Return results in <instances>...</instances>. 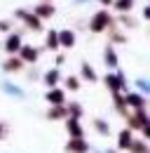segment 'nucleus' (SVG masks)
I'll use <instances>...</instances> for the list:
<instances>
[{
    "label": "nucleus",
    "mask_w": 150,
    "mask_h": 153,
    "mask_svg": "<svg viewBox=\"0 0 150 153\" xmlns=\"http://www.w3.org/2000/svg\"><path fill=\"white\" fill-rule=\"evenodd\" d=\"M112 101H115V108H117V113H122L124 118L129 115L127 106H124V99H122V94H112Z\"/></svg>",
    "instance_id": "b1692460"
},
{
    "label": "nucleus",
    "mask_w": 150,
    "mask_h": 153,
    "mask_svg": "<svg viewBox=\"0 0 150 153\" xmlns=\"http://www.w3.org/2000/svg\"><path fill=\"white\" fill-rule=\"evenodd\" d=\"M80 76H82V80H87V82H99L96 71L92 68V64H87V61H82V66H80Z\"/></svg>",
    "instance_id": "dca6fc26"
},
{
    "label": "nucleus",
    "mask_w": 150,
    "mask_h": 153,
    "mask_svg": "<svg viewBox=\"0 0 150 153\" xmlns=\"http://www.w3.org/2000/svg\"><path fill=\"white\" fill-rule=\"evenodd\" d=\"M136 85H138V90H141V92H146V90H148V82H146V80H136Z\"/></svg>",
    "instance_id": "cd10ccee"
},
{
    "label": "nucleus",
    "mask_w": 150,
    "mask_h": 153,
    "mask_svg": "<svg viewBox=\"0 0 150 153\" xmlns=\"http://www.w3.org/2000/svg\"><path fill=\"white\" fill-rule=\"evenodd\" d=\"M134 5H136V0H112V7L120 14H129L131 10H134Z\"/></svg>",
    "instance_id": "6ab92c4d"
},
{
    "label": "nucleus",
    "mask_w": 150,
    "mask_h": 153,
    "mask_svg": "<svg viewBox=\"0 0 150 153\" xmlns=\"http://www.w3.org/2000/svg\"><path fill=\"white\" fill-rule=\"evenodd\" d=\"M99 2L103 5V10H106V7H110V5H112V0H99Z\"/></svg>",
    "instance_id": "7c9ffc66"
},
{
    "label": "nucleus",
    "mask_w": 150,
    "mask_h": 153,
    "mask_svg": "<svg viewBox=\"0 0 150 153\" xmlns=\"http://www.w3.org/2000/svg\"><path fill=\"white\" fill-rule=\"evenodd\" d=\"M108 153H117V151H108Z\"/></svg>",
    "instance_id": "72a5a7b5"
},
{
    "label": "nucleus",
    "mask_w": 150,
    "mask_h": 153,
    "mask_svg": "<svg viewBox=\"0 0 150 153\" xmlns=\"http://www.w3.org/2000/svg\"><path fill=\"white\" fill-rule=\"evenodd\" d=\"M66 113H68V118H75V120H80L82 118V106L80 104H66Z\"/></svg>",
    "instance_id": "5701e85b"
},
{
    "label": "nucleus",
    "mask_w": 150,
    "mask_h": 153,
    "mask_svg": "<svg viewBox=\"0 0 150 153\" xmlns=\"http://www.w3.org/2000/svg\"><path fill=\"white\" fill-rule=\"evenodd\" d=\"M2 134H5V125H0V139H2Z\"/></svg>",
    "instance_id": "2f4dec72"
},
{
    "label": "nucleus",
    "mask_w": 150,
    "mask_h": 153,
    "mask_svg": "<svg viewBox=\"0 0 150 153\" xmlns=\"http://www.w3.org/2000/svg\"><path fill=\"white\" fill-rule=\"evenodd\" d=\"M63 61H66V57H63V54H56V66H61Z\"/></svg>",
    "instance_id": "c756f323"
},
{
    "label": "nucleus",
    "mask_w": 150,
    "mask_h": 153,
    "mask_svg": "<svg viewBox=\"0 0 150 153\" xmlns=\"http://www.w3.org/2000/svg\"><path fill=\"white\" fill-rule=\"evenodd\" d=\"M40 2H52V0H40Z\"/></svg>",
    "instance_id": "473e14b6"
},
{
    "label": "nucleus",
    "mask_w": 150,
    "mask_h": 153,
    "mask_svg": "<svg viewBox=\"0 0 150 153\" xmlns=\"http://www.w3.org/2000/svg\"><path fill=\"white\" fill-rule=\"evenodd\" d=\"M21 45H24L21 36H19V33H10V36H7V40H5V52H7L10 57H14L19 50H21Z\"/></svg>",
    "instance_id": "9d476101"
},
{
    "label": "nucleus",
    "mask_w": 150,
    "mask_h": 153,
    "mask_svg": "<svg viewBox=\"0 0 150 153\" xmlns=\"http://www.w3.org/2000/svg\"><path fill=\"white\" fill-rule=\"evenodd\" d=\"M63 123H66V132L71 134V139H85V130H82L80 120H75V118H66Z\"/></svg>",
    "instance_id": "9b49d317"
},
{
    "label": "nucleus",
    "mask_w": 150,
    "mask_h": 153,
    "mask_svg": "<svg viewBox=\"0 0 150 153\" xmlns=\"http://www.w3.org/2000/svg\"><path fill=\"white\" fill-rule=\"evenodd\" d=\"M122 99H124V106L127 108H134V111L146 108V97L141 94V92H124Z\"/></svg>",
    "instance_id": "423d86ee"
},
{
    "label": "nucleus",
    "mask_w": 150,
    "mask_h": 153,
    "mask_svg": "<svg viewBox=\"0 0 150 153\" xmlns=\"http://www.w3.org/2000/svg\"><path fill=\"white\" fill-rule=\"evenodd\" d=\"M17 57L24 61V66H26V64H38V59H40V50L33 47V45H21V50L17 52Z\"/></svg>",
    "instance_id": "39448f33"
},
{
    "label": "nucleus",
    "mask_w": 150,
    "mask_h": 153,
    "mask_svg": "<svg viewBox=\"0 0 150 153\" xmlns=\"http://www.w3.org/2000/svg\"><path fill=\"white\" fill-rule=\"evenodd\" d=\"M131 141H134V132H131V130H127V127L117 134V149H120V151H129Z\"/></svg>",
    "instance_id": "4468645a"
},
{
    "label": "nucleus",
    "mask_w": 150,
    "mask_h": 153,
    "mask_svg": "<svg viewBox=\"0 0 150 153\" xmlns=\"http://www.w3.org/2000/svg\"><path fill=\"white\" fill-rule=\"evenodd\" d=\"M63 82H66V90H71V92H77V90H80V78L77 76H68Z\"/></svg>",
    "instance_id": "393cba45"
},
{
    "label": "nucleus",
    "mask_w": 150,
    "mask_h": 153,
    "mask_svg": "<svg viewBox=\"0 0 150 153\" xmlns=\"http://www.w3.org/2000/svg\"><path fill=\"white\" fill-rule=\"evenodd\" d=\"M33 14H35L40 21L52 19V17L56 14V7H54V2H38L35 7H33Z\"/></svg>",
    "instance_id": "6e6552de"
},
{
    "label": "nucleus",
    "mask_w": 150,
    "mask_h": 153,
    "mask_svg": "<svg viewBox=\"0 0 150 153\" xmlns=\"http://www.w3.org/2000/svg\"><path fill=\"white\" fill-rule=\"evenodd\" d=\"M56 33H59V47H63V50H73V47H75V42H77L75 31L63 28V31H56Z\"/></svg>",
    "instance_id": "1a4fd4ad"
},
{
    "label": "nucleus",
    "mask_w": 150,
    "mask_h": 153,
    "mask_svg": "<svg viewBox=\"0 0 150 153\" xmlns=\"http://www.w3.org/2000/svg\"><path fill=\"white\" fill-rule=\"evenodd\" d=\"M129 153H148V141L143 139H134L129 146Z\"/></svg>",
    "instance_id": "4be33fe9"
},
{
    "label": "nucleus",
    "mask_w": 150,
    "mask_h": 153,
    "mask_svg": "<svg viewBox=\"0 0 150 153\" xmlns=\"http://www.w3.org/2000/svg\"><path fill=\"white\" fill-rule=\"evenodd\" d=\"M127 130H141V127H146V125H150V120H148V111L146 108H138V111H134V113L127 115Z\"/></svg>",
    "instance_id": "20e7f679"
},
{
    "label": "nucleus",
    "mask_w": 150,
    "mask_h": 153,
    "mask_svg": "<svg viewBox=\"0 0 150 153\" xmlns=\"http://www.w3.org/2000/svg\"><path fill=\"white\" fill-rule=\"evenodd\" d=\"M115 19L110 17V12L108 10H99L96 14H92V19H89V31L92 33H103V31H108Z\"/></svg>",
    "instance_id": "f257e3e1"
},
{
    "label": "nucleus",
    "mask_w": 150,
    "mask_h": 153,
    "mask_svg": "<svg viewBox=\"0 0 150 153\" xmlns=\"http://www.w3.org/2000/svg\"><path fill=\"white\" fill-rule=\"evenodd\" d=\"M108 33H110V42H108V45H112V42H124V36L117 31V26H115V24L108 28Z\"/></svg>",
    "instance_id": "a878e982"
},
{
    "label": "nucleus",
    "mask_w": 150,
    "mask_h": 153,
    "mask_svg": "<svg viewBox=\"0 0 150 153\" xmlns=\"http://www.w3.org/2000/svg\"><path fill=\"white\" fill-rule=\"evenodd\" d=\"M103 61H106L108 68H117V66H120V59H117V52H115L112 45H106V50H103Z\"/></svg>",
    "instance_id": "2eb2a0df"
},
{
    "label": "nucleus",
    "mask_w": 150,
    "mask_h": 153,
    "mask_svg": "<svg viewBox=\"0 0 150 153\" xmlns=\"http://www.w3.org/2000/svg\"><path fill=\"white\" fill-rule=\"evenodd\" d=\"M14 17H17L19 21H24V26H26L28 31H35V33L42 31V21L38 19L33 12H28V10H17V12H14Z\"/></svg>",
    "instance_id": "f03ea898"
},
{
    "label": "nucleus",
    "mask_w": 150,
    "mask_h": 153,
    "mask_svg": "<svg viewBox=\"0 0 150 153\" xmlns=\"http://www.w3.org/2000/svg\"><path fill=\"white\" fill-rule=\"evenodd\" d=\"M10 26H12L10 21H0V31H5V33H7V31H10Z\"/></svg>",
    "instance_id": "c85d7f7f"
},
{
    "label": "nucleus",
    "mask_w": 150,
    "mask_h": 153,
    "mask_svg": "<svg viewBox=\"0 0 150 153\" xmlns=\"http://www.w3.org/2000/svg\"><path fill=\"white\" fill-rule=\"evenodd\" d=\"M120 24H122L124 28H136V26H138V21L134 19V17H129V14H120Z\"/></svg>",
    "instance_id": "bb28decb"
},
{
    "label": "nucleus",
    "mask_w": 150,
    "mask_h": 153,
    "mask_svg": "<svg viewBox=\"0 0 150 153\" xmlns=\"http://www.w3.org/2000/svg\"><path fill=\"white\" fill-rule=\"evenodd\" d=\"M59 82H61V73H59V68H49V71L45 73V85L52 90V87H59Z\"/></svg>",
    "instance_id": "a211bd4d"
},
{
    "label": "nucleus",
    "mask_w": 150,
    "mask_h": 153,
    "mask_svg": "<svg viewBox=\"0 0 150 153\" xmlns=\"http://www.w3.org/2000/svg\"><path fill=\"white\" fill-rule=\"evenodd\" d=\"M68 113H66V106H49L47 111V120H66Z\"/></svg>",
    "instance_id": "aec40b11"
},
{
    "label": "nucleus",
    "mask_w": 150,
    "mask_h": 153,
    "mask_svg": "<svg viewBox=\"0 0 150 153\" xmlns=\"http://www.w3.org/2000/svg\"><path fill=\"white\" fill-rule=\"evenodd\" d=\"M66 153H89V141L87 139H68Z\"/></svg>",
    "instance_id": "f8f14e48"
},
{
    "label": "nucleus",
    "mask_w": 150,
    "mask_h": 153,
    "mask_svg": "<svg viewBox=\"0 0 150 153\" xmlns=\"http://www.w3.org/2000/svg\"><path fill=\"white\" fill-rule=\"evenodd\" d=\"M103 82H106V87L110 90L112 94L127 92V82H124V76H122V73H108V76L103 78Z\"/></svg>",
    "instance_id": "7ed1b4c3"
},
{
    "label": "nucleus",
    "mask_w": 150,
    "mask_h": 153,
    "mask_svg": "<svg viewBox=\"0 0 150 153\" xmlns=\"http://www.w3.org/2000/svg\"><path fill=\"white\" fill-rule=\"evenodd\" d=\"M45 101H47L49 106H66V90H61V87H52V90H47Z\"/></svg>",
    "instance_id": "0eeeda50"
},
{
    "label": "nucleus",
    "mask_w": 150,
    "mask_h": 153,
    "mask_svg": "<svg viewBox=\"0 0 150 153\" xmlns=\"http://www.w3.org/2000/svg\"><path fill=\"white\" fill-rule=\"evenodd\" d=\"M92 125H94V130L101 134V137H108V134H110V125H108V123H106L103 118H94V120H92Z\"/></svg>",
    "instance_id": "412c9836"
},
{
    "label": "nucleus",
    "mask_w": 150,
    "mask_h": 153,
    "mask_svg": "<svg viewBox=\"0 0 150 153\" xmlns=\"http://www.w3.org/2000/svg\"><path fill=\"white\" fill-rule=\"evenodd\" d=\"M2 71H7V73H21L24 71V61L14 54V57H7L2 61Z\"/></svg>",
    "instance_id": "ddd939ff"
},
{
    "label": "nucleus",
    "mask_w": 150,
    "mask_h": 153,
    "mask_svg": "<svg viewBox=\"0 0 150 153\" xmlns=\"http://www.w3.org/2000/svg\"><path fill=\"white\" fill-rule=\"evenodd\" d=\"M45 47L49 50V52H59L61 47H59V33H56L54 28L52 31H47V38H45Z\"/></svg>",
    "instance_id": "f3484780"
}]
</instances>
